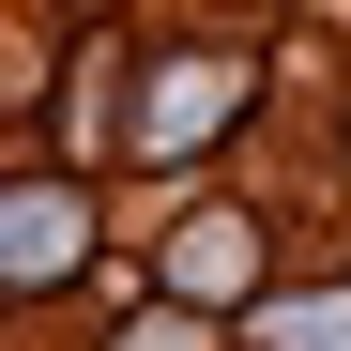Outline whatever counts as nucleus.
<instances>
[{"mask_svg": "<svg viewBox=\"0 0 351 351\" xmlns=\"http://www.w3.org/2000/svg\"><path fill=\"white\" fill-rule=\"evenodd\" d=\"M245 275H260V229H245V214H199L184 245H168V290H184V306H229Z\"/></svg>", "mask_w": 351, "mask_h": 351, "instance_id": "f257e3e1", "label": "nucleus"}, {"mask_svg": "<svg viewBox=\"0 0 351 351\" xmlns=\"http://www.w3.org/2000/svg\"><path fill=\"white\" fill-rule=\"evenodd\" d=\"M214 107H245V77H229V62H184V77L153 92V123H138V153H199V138H214Z\"/></svg>", "mask_w": 351, "mask_h": 351, "instance_id": "f03ea898", "label": "nucleus"}, {"mask_svg": "<svg viewBox=\"0 0 351 351\" xmlns=\"http://www.w3.org/2000/svg\"><path fill=\"white\" fill-rule=\"evenodd\" d=\"M62 260H77V199L62 184H16V290H46Z\"/></svg>", "mask_w": 351, "mask_h": 351, "instance_id": "7ed1b4c3", "label": "nucleus"}, {"mask_svg": "<svg viewBox=\"0 0 351 351\" xmlns=\"http://www.w3.org/2000/svg\"><path fill=\"white\" fill-rule=\"evenodd\" d=\"M290 351H351V306H306V321H290Z\"/></svg>", "mask_w": 351, "mask_h": 351, "instance_id": "20e7f679", "label": "nucleus"}]
</instances>
